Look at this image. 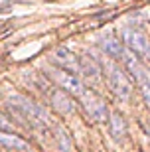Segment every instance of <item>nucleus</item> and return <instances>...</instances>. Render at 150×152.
Returning a JSON list of instances; mask_svg holds the SVG:
<instances>
[{
  "label": "nucleus",
  "mask_w": 150,
  "mask_h": 152,
  "mask_svg": "<svg viewBox=\"0 0 150 152\" xmlns=\"http://www.w3.org/2000/svg\"><path fill=\"white\" fill-rule=\"evenodd\" d=\"M51 59L56 63V67H61V69H65V71H71V73H79V61H81V57L75 56L71 50L57 48L51 53Z\"/></svg>",
  "instance_id": "obj_7"
},
{
  "label": "nucleus",
  "mask_w": 150,
  "mask_h": 152,
  "mask_svg": "<svg viewBox=\"0 0 150 152\" xmlns=\"http://www.w3.org/2000/svg\"><path fill=\"white\" fill-rule=\"evenodd\" d=\"M50 103H51V107H53V111H57V113L61 115H67V113H71L73 107H75V103H73L71 99V93H67L65 89H53L50 93Z\"/></svg>",
  "instance_id": "obj_10"
},
{
  "label": "nucleus",
  "mask_w": 150,
  "mask_h": 152,
  "mask_svg": "<svg viewBox=\"0 0 150 152\" xmlns=\"http://www.w3.org/2000/svg\"><path fill=\"white\" fill-rule=\"evenodd\" d=\"M122 61L127 65V71L132 75V79L136 81V85H138L140 95L144 99L146 107L150 109V69L146 67L144 63L138 61V56L132 53V51H127L124 57H122Z\"/></svg>",
  "instance_id": "obj_1"
},
{
  "label": "nucleus",
  "mask_w": 150,
  "mask_h": 152,
  "mask_svg": "<svg viewBox=\"0 0 150 152\" xmlns=\"http://www.w3.org/2000/svg\"><path fill=\"white\" fill-rule=\"evenodd\" d=\"M6 103H8L10 109H14L16 113H20L22 117H26L32 123H45L48 121V113H45L44 109L22 95H10L6 99Z\"/></svg>",
  "instance_id": "obj_4"
},
{
  "label": "nucleus",
  "mask_w": 150,
  "mask_h": 152,
  "mask_svg": "<svg viewBox=\"0 0 150 152\" xmlns=\"http://www.w3.org/2000/svg\"><path fill=\"white\" fill-rule=\"evenodd\" d=\"M109 132H111V136L115 138V140H122L124 136H127L128 132V124L127 121H124V117H122L121 113H117V111H111V115H109Z\"/></svg>",
  "instance_id": "obj_11"
},
{
  "label": "nucleus",
  "mask_w": 150,
  "mask_h": 152,
  "mask_svg": "<svg viewBox=\"0 0 150 152\" xmlns=\"http://www.w3.org/2000/svg\"><path fill=\"white\" fill-rule=\"evenodd\" d=\"M79 73L85 81H89V83H97L101 81L103 77V67H101V63L91 56H83L81 57V61H79Z\"/></svg>",
  "instance_id": "obj_9"
},
{
  "label": "nucleus",
  "mask_w": 150,
  "mask_h": 152,
  "mask_svg": "<svg viewBox=\"0 0 150 152\" xmlns=\"http://www.w3.org/2000/svg\"><path fill=\"white\" fill-rule=\"evenodd\" d=\"M0 146L8 148L10 152H26L30 148V144L24 140L22 136L14 134V132H6V130H0Z\"/></svg>",
  "instance_id": "obj_12"
},
{
  "label": "nucleus",
  "mask_w": 150,
  "mask_h": 152,
  "mask_svg": "<svg viewBox=\"0 0 150 152\" xmlns=\"http://www.w3.org/2000/svg\"><path fill=\"white\" fill-rule=\"evenodd\" d=\"M50 77L59 85L61 89H65L67 93L77 95V97L83 95L85 87H83V81L77 77V73L65 71V69H61V67H53V69H50Z\"/></svg>",
  "instance_id": "obj_5"
},
{
  "label": "nucleus",
  "mask_w": 150,
  "mask_h": 152,
  "mask_svg": "<svg viewBox=\"0 0 150 152\" xmlns=\"http://www.w3.org/2000/svg\"><path fill=\"white\" fill-rule=\"evenodd\" d=\"M121 38H122V42H124V45H127V50L136 53V56H140V57H144L146 51L150 50V39L146 38V34L140 32V30L127 28V30H122Z\"/></svg>",
  "instance_id": "obj_6"
},
{
  "label": "nucleus",
  "mask_w": 150,
  "mask_h": 152,
  "mask_svg": "<svg viewBox=\"0 0 150 152\" xmlns=\"http://www.w3.org/2000/svg\"><path fill=\"white\" fill-rule=\"evenodd\" d=\"M105 71H107V85L113 91V95L117 99L128 101L132 95V81H130L128 73L122 67H119L117 63H107Z\"/></svg>",
  "instance_id": "obj_2"
},
{
  "label": "nucleus",
  "mask_w": 150,
  "mask_h": 152,
  "mask_svg": "<svg viewBox=\"0 0 150 152\" xmlns=\"http://www.w3.org/2000/svg\"><path fill=\"white\" fill-rule=\"evenodd\" d=\"M14 124L10 123V118L6 117L4 113H0V130H6V132H12Z\"/></svg>",
  "instance_id": "obj_14"
},
{
  "label": "nucleus",
  "mask_w": 150,
  "mask_h": 152,
  "mask_svg": "<svg viewBox=\"0 0 150 152\" xmlns=\"http://www.w3.org/2000/svg\"><path fill=\"white\" fill-rule=\"evenodd\" d=\"M53 134H56V140H57V148H59L61 152L71 150V138H69V134H67L61 126H56V129H53Z\"/></svg>",
  "instance_id": "obj_13"
},
{
  "label": "nucleus",
  "mask_w": 150,
  "mask_h": 152,
  "mask_svg": "<svg viewBox=\"0 0 150 152\" xmlns=\"http://www.w3.org/2000/svg\"><path fill=\"white\" fill-rule=\"evenodd\" d=\"M99 45H101V50L105 51L109 57H113V59H122L124 53H127V45H124L122 38H119V36H115V34L103 36Z\"/></svg>",
  "instance_id": "obj_8"
},
{
  "label": "nucleus",
  "mask_w": 150,
  "mask_h": 152,
  "mask_svg": "<svg viewBox=\"0 0 150 152\" xmlns=\"http://www.w3.org/2000/svg\"><path fill=\"white\" fill-rule=\"evenodd\" d=\"M144 59H148V63H150V50L146 51V56H144Z\"/></svg>",
  "instance_id": "obj_15"
},
{
  "label": "nucleus",
  "mask_w": 150,
  "mask_h": 152,
  "mask_svg": "<svg viewBox=\"0 0 150 152\" xmlns=\"http://www.w3.org/2000/svg\"><path fill=\"white\" fill-rule=\"evenodd\" d=\"M79 99H81V105H83L85 113L89 115V118L93 121V123H107V121H109L111 111H109L105 99H103L101 95H97L95 91L85 89L83 95L79 97Z\"/></svg>",
  "instance_id": "obj_3"
}]
</instances>
